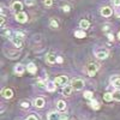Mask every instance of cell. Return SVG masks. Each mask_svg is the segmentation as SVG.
<instances>
[{"label": "cell", "instance_id": "cell-1", "mask_svg": "<svg viewBox=\"0 0 120 120\" xmlns=\"http://www.w3.org/2000/svg\"><path fill=\"white\" fill-rule=\"evenodd\" d=\"M71 85H72L73 90H76V91H81V90L84 88V81H83V79H78V78L73 79Z\"/></svg>", "mask_w": 120, "mask_h": 120}, {"label": "cell", "instance_id": "cell-2", "mask_svg": "<svg viewBox=\"0 0 120 120\" xmlns=\"http://www.w3.org/2000/svg\"><path fill=\"white\" fill-rule=\"evenodd\" d=\"M98 71V65L95 64V63H90L88 66H86V72L90 77H93L96 75V72Z\"/></svg>", "mask_w": 120, "mask_h": 120}, {"label": "cell", "instance_id": "cell-3", "mask_svg": "<svg viewBox=\"0 0 120 120\" xmlns=\"http://www.w3.org/2000/svg\"><path fill=\"white\" fill-rule=\"evenodd\" d=\"M48 120H66V116L65 115H61L59 114L58 112H51L48 114Z\"/></svg>", "mask_w": 120, "mask_h": 120}, {"label": "cell", "instance_id": "cell-4", "mask_svg": "<svg viewBox=\"0 0 120 120\" xmlns=\"http://www.w3.org/2000/svg\"><path fill=\"white\" fill-rule=\"evenodd\" d=\"M16 21L19 22V23H25L28 21V15L25 12H23V11L17 12L16 13Z\"/></svg>", "mask_w": 120, "mask_h": 120}, {"label": "cell", "instance_id": "cell-5", "mask_svg": "<svg viewBox=\"0 0 120 120\" xmlns=\"http://www.w3.org/2000/svg\"><path fill=\"white\" fill-rule=\"evenodd\" d=\"M54 82L56 85H66L67 82H68V78L66 76H59L54 79Z\"/></svg>", "mask_w": 120, "mask_h": 120}, {"label": "cell", "instance_id": "cell-6", "mask_svg": "<svg viewBox=\"0 0 120 120\" xmlns=\"http://www.w3.org/2000/svg\"><path fill=\"white\" fill-rule=\"evenodd\" d=\"M108 54H109V53H108L107 49H100V51H97V52L95 53L96 58H97V59H101V60L108 58Z\"/></svg>", "mask_w": 120, "mask_h": 120}, {"label": "cell", "instance_id": "cell-7", "mask_svg": "<svg viewBox=\"0 0 120 120\" xmlns=\"http://www.w3.org/2000/svg\"><path fill=\"white\" fill-rule=\"evenodd\" d=\"M101 15L103 17H111L113 15V10L111 7H108V6H105L101 8Z\"/></svg>", "mask_w": 120, "mask_h": 120}, {"label": "cell", "instance_id": "cell-8", "mask_svg": "<svg viewBox=\"0 0 120 120\" xmlns=\"http://www.w3.org/2000/svg\"><path fill=\"white\" fill-rule=\"evenodd\" d=\"M1 95L5 97V98H12L13 97V90L10 89V88H6L1 91Z\"/></svg>", "mask_w": 120, "mask_h": 120}, {"label": "cell", "instance_id": "cell-9", "mask_svg": "<svg viewBox=\"0 0 120 120\" xmlns=\"http://www.w3.org/2000/svg\"><path fill=\"white\" fill-rule=\"evenodd\" d=\"M26 70H28V72L29 73H31V75H35L37 72V67L34 63H29L28 66H26Z\"/></svg>", "mask_w": 120, "mask_h": 120}, {"label": "cell", "instance_id": "cell-10", "mask_svg": "<svg viewBox=\"0 0 120 120\" xmlns=\"http://www.w3.org/2000/svg\"><path fill=\"white\" fill-rule=\"evenodd\" d=\"M72 90H73V88H72V85H64V89H63V95L64 96H70L71 95V93H72Z\"/></svg>", "mask_w": 120, "mask_h": 120}, {"label": "cell", "instance_id": "cell-11", "mask_svg": "<svg viewBox=\"0 0 120 120\" xmlns=\"http://www.w3.org/2000/svg\"><path fill=\"white\" fill-rule=\"evenodd\" d=\"M24 71H25V68H24V66L22 64H18V65L15 66V73L16 75H21L22 76L24 73Z\"/></svg>", "mask_w": 120, "mask_h": 120}, {"label": "cell", "instance_id": "cell-12", "mask_svg": "<svg viewBox=\"0 0 120 120\" xmlns=\"http://www.w3.org/2000/svg\"><path fill=\"white\" fill-rule=\"evenodd\" d=\"M46 58H47V63L48 64H55L56 63V56H55L54 53H48Z\"/></svg>", "mask_w": 120, "mask_h": 120}, {"label": "cell", "instance_id": "cell-13", "mask_svg": "<svg viewBox=\"0 0 120 120\" xmlns=\"http://www.w3.org/2000/svg\"><path fill=\"white\" fill-rule=\"evenodd\" d=\"M34 106L36 108H43L45 107V100L42 97H38L35 100V102H34Z\"/></svg>", "mask_w": 120, "mask_h": 120}, {"label": "cell", "instance_id": "cell-14", "mask_svg": "<svg viewBox=\"0 0 120 120\" xmlns=\"http://www.w3.org/2000/svg\"><path fill=\"white\" fill-rule=\"evenodd\" d=\"M22 8H23V4L21 1H15L12 4V10H15L16 12H21Z\"/></svg>", "mask_w": 120, "mask_h": 120}, {"label": "cell", "instance_id": "cell-15", "mask_svg": "<svg viewBox=\"0 0 120 120\" xmlns=\"http://www.w3.org/2000/svg\"><path fill=\"white\" fill-rule=\"evenodd\" d=\"M12 43H13L17 48H21L22 45H23V40H22V38H19L18 36H15V37L12 38Z\"/></svg>", "mask_w": 120, "mask_h": 120}, {"label": "cell", "instance_id": "cell-16", "mask_svg": "<svg viewBox=\"0 0 120 120\" xmlns=\"http://www.w3.org/2000/svg\"><path fill=\"white\" fill-rule=\"evenodd\" d=\"M55 86H56L55 82H51V81H48V82L46 83V89L48 90V91H54V90H55Z\"/></svg>", "mask_w": 120, "mask_h": 120}, {"label": "cell", "instance_id": "cell-17", "mask_svg": "<svg viewBox=\"0 0 120 120\" xmlns=\"http://www.w3.org/2000/svg\"><path fill=\"white\" fill-rule=\"evenodd\" d=\"M79 26H81V29H83V30L89 29V26H90V22L88 21V19H82V21L79 22Z\"/></svg>", "mask_w": 120, "mask_h": 120}, {"label": "cell", "instance_id": "cell-18", "mask_svg": "<svg viewBox=\"0 0 120 120\" xmlns=\"http://www.w3.org/2000/svg\"><path fill=\"white\" fill-rule=\"evenodd\" d=\"M75 36L77 38H84L86 36V33H85V30L81 29V30H77V31H75Z\"/></svg>", "mask_w": 120, "mask_h": 120}, {"label": "cell", "instance_id": "cell-19", "mask_svg": "<svg viewBox=\"0 0 120 120\" xmlns=\"http://www.w3.org/2000/svg\"><path fill=\"white\" fill-rule=\"evenodd\" d=\"M90 106H91L93 109H96V111L101 108V105H100V102L96 101V100H91V101H90Z\"/></svg>", "mask_w": 120, "mask_h": 120}, {"label": "cell", "instance_id": "cell-20", "mask_svg": "<svg viewBox=\"0 0 120 120\" xmlns=\"http://www.w3.org/2000/svg\"><path fill=\"white\" fill-rule=\"evenodd\" d=\"M103 100H105L106 102H111V101H113V100H114L113 94H112V93H105V95H103Z\"/></svg>", "mask_w": 120, "mask_h": 120}, {"label": "cell", "instance_id": "cell-21", "mask_svg": "<svg viewBox=\"0 0 120 120\" xmlns=\"http://www.w3.org/2000/svg\"><path fill=\"white\" fill-rule=\"evenodd\" d=\"M56 107H58L59 111H65V109H66V103H65V101H63V100H60V101H58Z\"/></svg>", "mask_w": 120, "mask_h": 120}, {"label": "cell", "instance_id": "cell-22", "mask_svg": "<svg viewBox=\"0 0 120 120\" xmlns=\"http://www.w3.org/2000/svg\"><path fill=\"white\" fill-rule=\"evenodd\" d=\"M112 84L115 88H120V76H116L115 78H112Z\"/></svg>", "mask_w": 120, "mask_h": 120}, {"label": "cell", "instance_id": "cell-23", "mask_svg": "<svg viewBox=\"0 0 120 120\" xmlns=\"http://www.w3.org/2000/svg\"><path fill=\"white\" fill-rule=\"evenodd\" d=\"M113 97H114L115 101L120 102V90H115V91L113 93Z\"/></svg>", "mask_w": 120, "mask_h": 120}, {"label": "cell", "instance_id": "cell-24", "mask_svg": "<svg viewBox=\"0 0 120 120\" xmlns=\"http://www.w3.org/2000/svg\"><path fill=\"white\" fill-rule=\"evenodd\" d=\"M84 97L86 100H93V91H85L84 93Z\"/></svg>", "mask_w": 120, "mask_h": 120}, {"label": "cell", "instance_id": "cell-25", "mask_svg": "<svg viewBox=\"0 0 120 120\" xmlns=\"http://www.w3.org/2000/svg\"><path fill=\"white\" fill-rule=\"evenodd\" d=\"M43 4H45V6H47V7H51V6L53 5V0H43Z\"/></svg>", "mask_w": 120, "mask_h": 120}, {"label": "cell", "instance_id": "cell-26", "mask_svg": "<svg viewBox=\"0 0 120 120\" xmlns=\"http://www.w3.org/2000/svg\"><path fill=\"white\" fill-rule=\"evenodd\" d=\"M51 26H52V28H54V29H58L59 24H58V22L55 21V19H52V21H51Z\"/></svg>", "mask_w": 120, "mask_h": 120}, {"label": "cell", "instance_id": "cell-27", "mask_svg": "<svg viewBox=\"0 0 120 120\" xmlns=\"http://www.w3.org/2000/svg\"><path fill=\"white\" fill-rule=\"evenodd\" d=\"M63 10H64V12H70L71 7H70V5H65V6H63Z\"/></svg>", "mask_w": 120, "mask_h": 120}, {"label": "cell", "instance_id": "cell-28", "mask_svg": "<svg viewBox=\"0 0 120 120\" xmlns=\"http://www.w3.org/2000/svg\"><path fill=\"white\" fill-rule=\"evenodd\" d=\"M21 106H22L23 108H28V107L30 106V103H29V102H26V101H23V102L21 103Z\"/></svg>", "mask_w": 120, "mask_h": 120}, {"label": "cell", "instance_id": "cell-29", "mask_svg": "<svg viewBox=\"0 0 120 120\" xmlns=\"http://www.w3.org/2000/svg\"><path fill=\"white\" fill-rule=\"evenodd\" d=\"M0 24H1V28L5 26V17L1 16V18H0Z\"/></svg>", "mask_w": 120, "mask_h": 120}, {"label": "cell", "instance_id": "cell-30", "mask_svg": "<svg viewBox=\"0 0 120 120\" xmlns=\"http://www.w3.org/2000/svg\"><path fill=\"white\" fill-rule=\"evenodd\" d=\"M113 5L115 7H120V0H113Z\"/></svg>", "mask_w": 120, "mask_h": 120}, {"label": "cell", "instance_id": "cell-31", "mask_svg": "<svg viewBox=\"0 0 120 120\" xmlns=\"http://www.w3.org/2000/svg\"><path fill=\"white\" fill-rule=\"evenodd\" d=\"M26 120H38V118L35 116V115H29V116L26 118Z\"/></svg>", "mask_w": 120, "mask_h": 120}, {"label": "cell", "instance_id": "cell-32", "mask_svg": "<svg viewBox=\"0 0 120 120\" xmlns=\"http://www.w3.org/2000/svg\"><path fill=\"white\" fill-rule=\"evenodd\" d=\"M16 36H18L19 38L24 40V35H23V33H19V31H17V33H16Z\"/></svg>", "mask_w": 120, "mask_h": 120}, {"label": "cell", "instance_id": "cell-33", "mask_svg": "<svg viewBox=\"0 0 120 120\" xmlns=\"http://www.w3.org/2000/svg\"><path fill=\"white\" fill-rule=\"evenodd\" d=\"M25 4H26L28 6H33V5H34L35 3L33 1V0H26V1H25Z\"/></svg>", "mask_w": 120, "mask_h": 120}, {"label": "cell", "instance_id": "cell-34", "mask_svg": "<svg viewBox=\"0 0 120 120\" xmlns=\"http://www.w3.org/2000/svg\"><path fill=\"white\" fill-rule=\"evenodd\" d=\"M37 84H38V86H41V88H46V84H45L42 81H38V82H37Z\"/></svg>", "mask_w": 120, "mask_h": 120}, {"label": "cell", "instance_id": "cell-35", "mask_svg": "<svg viewBox=\"0 0 120 120\" xmlns=\"http://www.w3.org/2000/svg\"><path fill=\"white\" fill-rule=\"evenodd\" d=\"M64 61V59L61 58V56H56V63H59V64H61Z\"/></svg>", "mask_w": 120, "mask_h": 120}, {"label": "cell", "instance_id": "cell-36", "mask_svg": "<svg viewBox=\"0 0 120 120\" xmlns=\"http://www.w3.org/2000/svg\"><path fill=\"white\" fill-rule=\"evenodd\" d=\"M4 35H5V36H10V35H11V31H10V30H5Z\"/></svg>", "mask_w": 120, "mask_h": 120}, {"label": "cell", "instance_id": "cell-37", "mask_svg": "<svg viewBox=\"0 0 120 120\" xmlns=\"http://www.w3.org/2000/svg\"><path fill=\"white\" fill-rule=\"evenodd\" d=\"M108 38L111 40V41H113V40H114V36H113V34H108Z\"/></svg>", "mask_w": 120, "mask_h": 120}, {"label": "cell", "instance_id": "cell-38", "mask_svg": "<svg viewBox=\"0 0 120 120\" xmlns=\"http://www.w3.org/2000/svg\"><path fill=\"white\" fill-rule=\"evenodd\" d=\"M118 38H119V40H120V31H119V33H118Z\"/></svg>", "mask_w": 120, "mask_h": 120}]
</instances>
